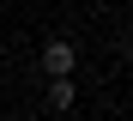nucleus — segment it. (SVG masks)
Returning <instances> with one entry per match:
<instances>
[{
    "instance_id": "1",
    "label": "nucleus",
    "mask_w": 133,
    "mask_h": 121,
    "mask_svg": "<svg viewBox=\"0 0 133 121\" xmlns=\"http://www.w3.org/2000/svg\"><path fill=\"white\" fill-rule=\"evenodd\" d=\"M73 67H79V42H66V36L42 42V73L49 79H73Z\"/></svg>"
},
{
    "instance_id": "2",
    "label": "nucleus",
    "mask_w": 133,
    "mask_h": 121,
    "mask_svg": "<svg viewBox=\"0 0 133 121\" xmlns=\"http://www.w3.org/2000/svg\"><path fill=\"white\" fill-rule=\"evenodd\" d=\"M73 103H79V85H73V79H55V85H49V109H61V115H66Z\"/></svg>"
}]
</instances>
